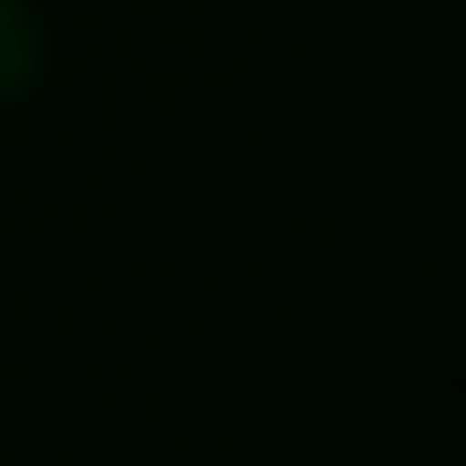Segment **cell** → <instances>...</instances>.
Listing matches in <instances>:
<instances>
[{"label": "cell", "mask_w": 466, "mask_h": 466, "mask_svg": "<svg viewBox=\"0 0 466 466\" xmlns=\"http://www.w3.org/2000/svg\"><path fill=\"white\" fill-rule=\"evenodd\" d=\"M48 76V10L38 0H0V115L38 96Z\"/></svg>", "instance_id": "obj_1"}]
</instances>
